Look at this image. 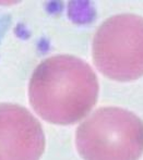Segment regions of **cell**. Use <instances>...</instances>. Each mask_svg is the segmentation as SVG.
<instances>
[{
	"label": "cell",
	"instance_id": "cell-1",
	"mask_svg": "<svg viewBox=\"0 0 143 160\" xmlns=\"http://www.w3.org/2000/svg\"><path fill=\"white\" fill-rule=\"evenodd\" d=\"M98 95V82L86 62L73 56L47 58L35 69L29 85L35 112L55 124H72L91 111Z\"/></svg>",
	"mask_w": 143,
	"mask_h": 160
},
{
	"label": "cell",
	"instance_id": "cell-2",
	"mask_svg": "<svg viewBox=\"0 0 143 160\" xmlns=\"http://www.w3.org/2000/svg\"><path fill=\"white\" fill-rule=\"evenodd\" d=\"M76 143L84 160H138L143 152V122L126 109L101 108L80 124Z\"/></svg>",
	"mask_w": 143,
	"mask_h": 160
},
{
	"label": "cell",
	"instance_id": "cell-3",
	"mask_svg": "<svg viewBox=\"0 0 143 160\" xmlns=\"http://www.w3.org/2000/svg\"><path fill=\"white\" fill-rule=\"evenodd\" d=\"M93 59L108 78L129 82L143 76V18L118 14L96 31Z\"/></svg>",
	"mask_w": 143,
	"mask_h": 160
},
{
	"label": "cell",
	"instance_id": "cell-4",
	"mask_svg": "<svg viewBox=\"0 0 143 160\" xmlns=\"http://www.w3.org/2000/svg\"><path fill=\"white\" fill-rule=\"evenodd\" d=\"M45 149L40 123L13 103H0V160H38Z\"/></svg>",
	"mask_w": 143,
	"mask_h": 160
}]
</instances>
